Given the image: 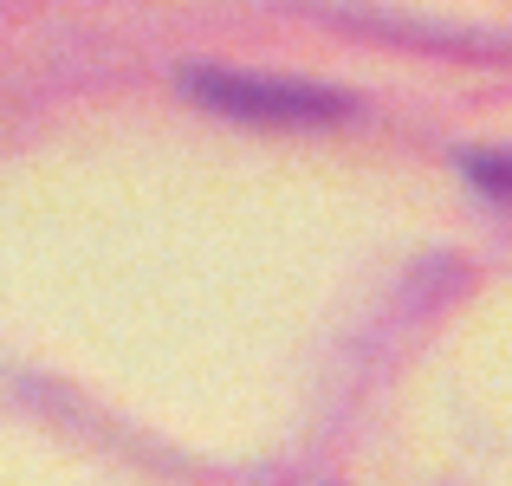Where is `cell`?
Returning <instances> with one entry per match:
<instances>
[{
	"label": "cell",
	"instance_id": "6da1fadb",
	"mask_svg": "<svg viewBox=\"0 0 512 486\" xmlns=\"http://www.w3.org/2000/svg\"><path fill=\"white\" fill-rule=\"evenodd\" d=\"M201 104L214 111H234V117H279V124H312V117H344L350 104L338 91H318V85H279V78H227V72H195L188 78Z\"/></svg>",
	"mask_w": 512,
	"mask_h": 486
}]
</instances>
